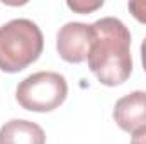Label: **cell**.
<instances>
[{
    "instance_id": "6da1fadb",
    "label": "cell",
    "mask_w": 146,
    "mask_h": 144,
    "mask_svg": "<svg viewBox=\"0 0 146 144\" xmlns=\"http://www.w3.org/2000/svg\"><path fill=\"white\" fill-rule=\"evenodd\" d=\"M94 41L88 68L106 87L122 85L133 73L131 32L115 17H104L92 24Z\"/></svg>"
},
{
    "instance_id": "7a4b0ae2",
    "label": "cell",
    "mask_w": 146,
    "mask_h": 144,
    "mask_svg": "<svg viewBox=\"0 0 146 144\" xmlns=\"http://www.w3.org/2000/svg\"><path fill=\"white\" fill-rule=\"evenodd\" d=\"M44 37L36 22L14 19L0 26V70L19 73L41 56Z\"/></svg>"
},
{
    "instance_id": "3957f363",
    "label": "cell",
    "mask_w": 146,
    "mask_h": 144,
    "mask_svg": "<svg viewBox=\"0 0 146 144\" xmlns=\"http://www.w3.org/2000/svg\"><path fill=\"white\" fill-rule=\"evenodd\" d=\"M68 95V83L56 71H37L24 78L15 90L19 105L31 112H51Z\"/></svg>"
},
{
    "instance_id": "277c9868",
    "label": "cell",
    "mask_w": 146,
    "mask_h": 144,
    "mask_svg": "<svg viewBox=\"0 0 146 144\" xmlns=\"http://www.w3.org/2000/svg\"><path fill=\"white\" fill-rule=\"evenodd\" d=\"M92 41H94L92 24L88 26L83 22H68L58 31L56 49L61 59L78 65L88 58Z\"/></svg>"
},
{
    "instance_id": "5b68a950",
    "label": "cell",
    "mask_w": 146,
    "mask_h": 144,
    "mask_svg": "<svg viewBox=\"0 0 146 144\" xmlns=\"http://www.w3.org/2000/svg\"><path fill=\"white\" fill-rule=\"evenodd\" d=\"M114 120L126 132L146 127V92L136 90L119 98L114 107Z\"/></svg>"
},
{
    "instance_id": "8992f818",
    "label": "cell",
    "mask_w": 146,
    "mask_h": 144,
    "mask_svg": "<svg viewBox=\"0 0 146 144\" xmlns=\"http://www.w3.org/2000/svg\"><path fill=\"white\" fill-rule=\"evenodd\" d=\"M0 144H46V134L36 122L12 119L0 127Z\"/></svg>"
},
{
    "instance_id": "52a82bcc",
    "label": "cell",
    "mask_w": 146,
    "mask_h": 144,
    "mask_svg": "<svg viewBox=\"0 0 146 144\" xmlns=\"http://www.w3.org/2000/svg\"><path fill=\"white\" fill-rule=\"evenodd\" d=\"M72 10L75 12H78V14H90V12H94V10H97V9H100L102 5H104V2L102 0H97V2H85V0H73V2H68L66 3Z\"/></svg>"
},
{
    "instance_id": "ba28073f",
    "label": "cell",
    "mask_w": 146,
    "mask_h": 144,
    "mask_svg": "<svg viewBox=\"0 0 146 144\" xmlns=\"http://www.w3.org/2000/svg\"><path fill=\"white\" fill-rule=\"evenodd\" d=\"M127 7H129L131 15H133L136 20H139L141 24H146V0H134V2H129Z\"/></svg>"
},
{
    "instance_id": "9c48e42d",
    "label": "cell",
    "mask_w": 146,
    "mask_h": 144,
    "mask_svg": "<svg viewBox=\"0 0 146 144\" xmlns=\"http://www.w3.org/2000/svg\"><path fill=\"white\" fill-rule=\"evenodd\" d=\"M131 144H146V127L138 129L136 132H133Z\"/></svg>"
},
{
    "instance_id": "30bf717a",
    "label": "cell",
    "mask_w": 146,
    "mask_h": 144,
    "mask_svg": "<svg viewBox=\"0 0 146 144\" xmlns=\"http://www.w3.org/2000/svg\"><path fill=\"white\" fill-rule=\"evenodd\" d=\"M141 63H143V68L146 71V37L143 41V44H141Z\"/></svg>"
}]
</instances>
